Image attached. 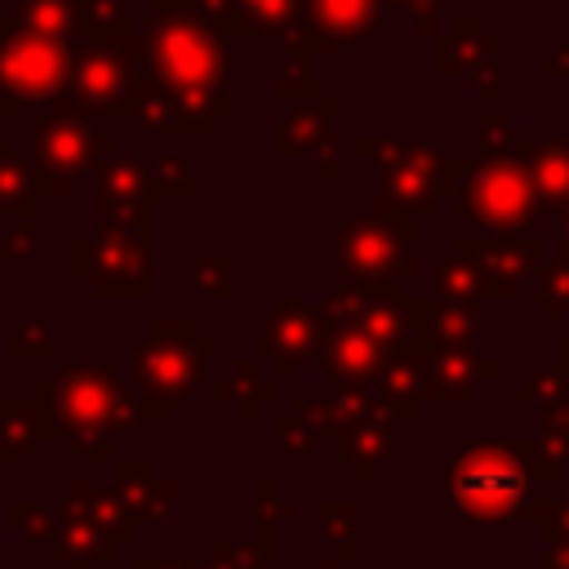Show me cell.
Returning <instances> with one entry per match:
<instances>
[{
  "label": "cell",
  "mask_w": 569,
  "mask_h": 569,
  "mask_svg": "<svg viewBox=\"0 0 569 569\" xmlns=\"http://www.w3.org/2000/svg\"><path fill=\"white\" fill-rule=\"evenodd\" d=\"M525 493V476L507 453H471L453 476V502L476 520L507 516Z\"/></svg>",
  "instance_id": "6da1fadb"
}]
</instances>
